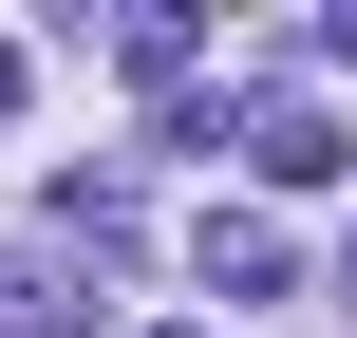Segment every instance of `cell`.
Returning <instances> with one entry per match:
<instances>
[{
	"mask_svg": "<svg viewBox=\"0 0 357 338\" xmlns=\"http://www.w3.org/2000/svg\"><path fill=\"white\" fill-rule=\"evenodd\" d=\"M188 263H207V282H226V301H282V282H301V245H282V226H264V207H226V226H207V245H188Z\"/></svg>",
	"mask_w": 357,
	"mask_h": 338,
	"instance_id": "obj_1",
	"label": "cell"
},
{
	"mask_svg": "<svg viewBox=\"0 0 357 338\" xmlns=\"http://www.w3.org/2000/svg\"><path fill=\"white\" fill-rule=\"evenodd\" d=\"M264 169H282V188H339L357 151H339V113H264Z\"/></svg>",
	"mask_w": 357,
	"mask_h": 338,
	"instance_id": "obj_2",
	"label": "cell"
},
{
	"mask_svg": "<svg viewBox=\"0 0 357 338\" xmlns=\"http://www.w3.org/2000/svg\"><path fill=\"white\" fill-rule=\"evenodd\" d=\"M19 94H38V56H19V38H0V113H19Z\"/></svg>",
	"mask_w": 357,
	"mask_h": 338,
	"instance_id": "obj_3",
	"label": "cell"
}]
</instances>
